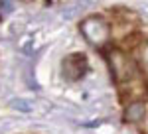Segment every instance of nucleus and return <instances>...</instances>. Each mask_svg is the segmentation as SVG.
<instances>
[{
  "instance_id": "f03ea898",
  "label": "nucleus",
  "mask_w": 148,
  "mask_h": 134,
  "mask_svg": "<svg viewBox=\"0 0 148 134\" xmlns=\"http://www.w3.org/2000/svg\"><path fill=\"white\" fill-rule=\"evenodd\" d=\"M12 107H18V109H24L26 112H30V109H32V107H30V105H28L26 100H22V103H20V100H14V103H12Z\"/></svg>"
},
{
  "instance_id": "f257e3e1",
  "label": "nucleus",
  "mask_w": 148,
  "mask_h": 134,
  "mask_svg": "<svg viewBox=\"0 0 148 134\" xmlns=\"http://www.w3.org/2000/svg\"><path fill=\"white\" fill-rule=\"evenodd\" d=\"M81 30H83V36L95 45H101L109 38V26H107V22L101 20V18H97V16L85 20L81 24Z\"/></svg>"
}]
</instances>
